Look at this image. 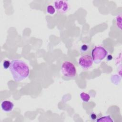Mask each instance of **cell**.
Listing matches in <instances>:
<instances>
[{
  "label": "cell",
  "instance_id": "10",
  "mask_svg": "<svg viewBox=\"0 0 122 122\" xmlns=\"http://www.w3.org/2000/svg\"><path fill=\"white\" fill-rule=\"evenodd\" d=\"M89 49V46L87 44H82L81 47V51L82 52V53H83V52H87Z\"/></svg>",
  "mask_w": 122,
  "mask_h": 122
},
{
  "label": "cell",
  "instance_id": "9",
  "mask_svg": "<svg viewBox=\"0 0 122 122\" xmlns=\"http://www.w3.org/2000/svg\"><path fill=\"white\" fill-rule=\"evenodd\" d=\"M47 11L50 14H53L55 12V9L52 5H48L47 7Z\"/></svg>",
  "mask_w": 122,
  "mask_h": 122
},
{
  "label": "cell",
  "instance_id": "11",
  "mask_svg": "<svg viewBox=\"0 0 122 122\" xmlns=\"http://www.w3.org/2000/svg\"><path fill=\"white\" fill-rule=\"evenodd\" d=\"M10 62L9 61L5 60L3 62V67L5 69H7L9 68H10Z\"/></svg>",
  "mask_w": 122,
  "mask_h": 122
},
{
  "label": "cell",
  "instance_id": "12",
  "mask_svg": "<svg viewBox=\"0 0 122 122\" xmlns=\"http://www.w3.org/2000/svg\"><path fill=\"white\" fill-rule=\"evenodd\" d=\"M90 118L92 121H95L97 118V115L94 112H92L90 114Z\"/></svg>",
  "mask_w": 122,
  "mask_h": 122
},
{
  "label": "cell",
  "instance_id": "2",
  "mask_svg": "<svg viewBox=\"0 0 122 122\" xmlns=\"http://www.w3.org/2000/svg\"><path fill=\"white\" fill-rule=\"evenodd\" d=\"M61 71L64 76L69 78H72L76 74L75 66L70 61H65L62 63Z\"/></svg>",
  "mask_w": 122,
  "mask_h": 122
},
{
  "label": "cell",
  "instance_id": "13",
  "mask_svg": "<svg viewBox=\"0 0 122 122\" xmlns=\"http://www.w3.org/2000/svg\"><path fill=\"white\" fill-rule=\"evenodd\" d=\"M112 57L111 55H109L107 57V59L108 61H111V60H112Z\"/></svg>",
  "mask_w": 122,
  "mask_h": 122
},
{
  "label": "cell",
  "instance_id": "6",
  "mask_svg": "<svg viewBox=\"0 0 122 122\" xmlns=\"http://www.w3.org/2000/svg\"><path fill=\"white\" fill-rule=\"evenodd\" d=\"M1 107L3 111L10 112L12 110L14 107V104L10 101H3L1 103Z\"/></svg>",
  "mask_w": 122,
  "mask_h": 122
},
{
  "label": "cell",
  "instance_id": "4",
  "mask_svg": "<svg viewBox=\"0 0 122 122\" xmlns=\"http://www.w3.org/2000/svg\"><path fill=\"white\" fill-rule=\"evenodd\" d=\"M54 7L59 13L64 14L68 10L69 5L66 0H57L54 2Z\"/></svg>",
  "mask_w": 122,
  "mask_h": 122
},
{
  "label": "cell",
  "instance_id": "1",
  "mask_svg": "<svg viewBox=\"0 0 122 122\" xmlns=\"http://www.w3.org/2000/svg\"><path fill=\"white\" fill-rule=\"evenodd\" d=\"M9 69L13 79L17 82L24 80L30 74L28 65L24 61L18 59L11 61Z\"/></svg>",
  "mask_w": 122,
  "mask_h": 122
},
{
  "label": "cell",
  "instance_id": "5",
  "mask_svg": "<svg viewBox=\"0 0 122 122\" xmlns=\"http://www.w3.org/2000/svg\"><path fill=\"white\" fill-rule=\"evenodd\" d=\"M93 62L92 57L90 55H83L79 60V65L84 70H87L90 68L92 66Z\"/></svg>",
  "mask_w": 122,
  "mask_h": 122
},
{
  "label": "cell",
  "instance_id": "3",
  "mask_svg": "<svg viewBox=\"0 0 122 122\" xmlns=\"http://www.w3.org/2000/svg\"><path fill=\"white\" fill-rule=\"evenodd\" d=\"M108 54L107 50L102 46H96L92 51V58L95 63H100L102 60L105 59Z\"/></svg>",
  "mask_w": 122,
  "mask_h": 122
},
{
  "label": "cell",
  "instance_id": "7",
  "mask_svg": "<svg viewBox=\"0 0 122 122\" xmlns=\"http://www.w3.org/2000/svg\"><path fill=\"white\" fill-rule=\"evenodd\" d=\"M96 122H113L112 118L110 115L104 116L98 118Z\"/></svg>",
  "mask_w": 122,
  "mask_h": 122
},
{
  "label": "cell",
  "instance_id": "8",
  "mask_svg": "<svg viewBox=\"0 0 122 122\" xmlns=\"http://www.w3.org/2000/svg\"><path fill=\"white\" fill-rule=\"evenodd\" d=\"M80 97L81 99L84 102H88L90 99V95L84 92H82L80 94Z\"/></svg>",
  "mask_w": 122,
  "mask_h": 122
}]
</instances>
